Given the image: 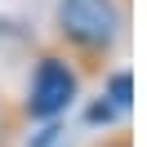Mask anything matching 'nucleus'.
Returning <instances> with one entry per match:
<instances>
[{"label": "nucleus", "mask_w": 147, "mask_h": 147, "mask_svg": "<svg viewBox=\"0 0 147 147\" xmlns=\"http://www.w3.org/2000/svg\"><path fill=\"white\" fill-rule=\"evenodd\" d=\"M0 138H9V129H5V120H0Z\"/></svg>", "instance_id": "423d86ee"}, {"label": "nucleus", "mask_w": 147, "mask_h": 147, "mask_svg": "<svg viewBox=\"0 0 147 147\" xmlns=\"http://www.w3.org/2000/svg\"><path fill=\"white\" fill-rule=\"evenodd\" d=\"M102 98H107L111 107L125 116V111L134 107V76H129L125 67H120V71H111V76H107V89H102Z\"/></svg>", "instance_id": "7ed1b4c3"}, {"label": "nucleus", "mask_w": 147, "mask_h": 147, "mask_svg": "<svg viewBox=\"0 0 147 147\" xmlns=\"http://www.w3.org/2000/svg\"><path fill=\"white\" fill-rule=\"evenodd\" d=\"M116 116H120V111L111 107L107 98H98V102H94L89 111H85V120H89V125H111V120H116Z\"/></svg>", "instance_id": "20e7f679"}, {"label": "nucleus", "mask_w": 147, "mask_h": 147, "mask_svg": "<svg viewBox=\"0 0 147 147\" xmlns=\"http://www.w3.org/2000/svg\"><path fill=\"white\" fill-rule=\"evenodd\" d=\"M80 94V76H76L71 58L58 54V49H45L36 54V67L27 76V98H22V116L27 120H58Z\"/></svg>", "instance_id": "f03ea898"}, {"label": "nucleus", "mask_w": 147, "mask_h": 147, "mask_svg": "<svg viewBox=\"0 0 147 147\" xmlns=\"http://www.w3.org/2000/svg\"><path fill=\"white\" fill-rule=\"evenodd\" d=\"M54 27H58V40L80 63L94 67L116 45L120 27H125V13H120V0H58Z\"/></svg>", "instance_id": "f257e3e1"}, {"label": "nucleus", "mask_w": 147, "mask_h": 147, "mask_svg": "<svg viewBox=\"0 0 147 147\" xmlns=\"http://www.w3.org/2000/svg\"><path fill=\"white\" fill-rule=\"evenodd\" d=\"M98 147H129V134H111V138H102Z\"/></svg>", "instance_id": "39448f33"}]
</instances>
